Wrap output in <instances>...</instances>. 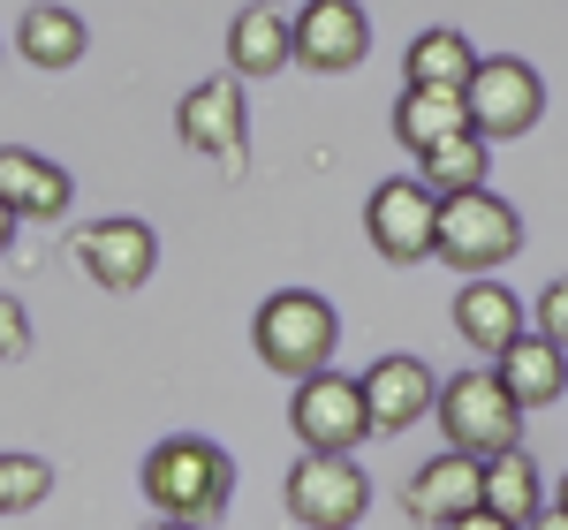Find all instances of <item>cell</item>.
Listing matches in <instances>:
<instances>
[{
  "mask_svg": "<svg viewBox=\"0 0 568 530\" xmlns=\"http://www.w3.org/2000/svg\"><path fill=\"white\" fill-rule=\"evenodd\" d=\"M144 500H152V516H168V523H213L227 516V500H235V462H227V447L205 440V432H168V440L144 455Z\"/></svg>",
  "mask_w": 568,
  "mask_h": 530,
  "instance_id": "obj_1",
  "label": "cell"
},
{
  "mask_svg": "<svg viewBox=\"0 0 568 530\" xmlns=\"http://www.w3.org/2000/svg\"><path fill=\"white\" fill-rule=\"evenodd\" d=\"M251 349H258L265 371H281L288 387H304L318 371H334V349H342V318L318 288H281L265 296L258 318H251Z\"/></svg>",
  "mask_w": 568,
  "mask_h": 530,
  "instance_id": "obj_2",
  "label": "cell"
},
{
  "mask_svg": "<svg viewBox=\"0 0 568 530\" xmlns=\"http://www.w3.org/2000/svg\"><path fill=\"white\" fill-rule=\"evenodd\" d=\"M524 251V213L500 190H470V197H439L433 221V258H447L470 281H493L500 265Z\"/></svg>",
  "mask_w": 568,
  "mask_h": 530,
  "instance_id": "obj_3",
  "label": "cell"
},
{
  "mask_svg": "<svg viewBox=\"0 0 568 530\" xmlns=\"http://www.w3.org/2000/svg\"><path fill=\"white\" fill-rule=\"evenodd\" d=\"M439 432H447V455H470V462H493L508 447H524V409L508 401V387L493 371H455L439 379V401H433Z\"/></svg>",
  "mask_w": 568,
  "mask_h": 530,
  "instance_id": "obj_4",
  "label": "cell"
},
{
  "mask_svg": "<svg viewBox=\"0 0 568 530\" xmlns=\"http://www.w3.org/2000/svg\"><path fill=\"white\" fill-rule=\"evenodd\" d=\"M463 114H470L478 144H516L546 114V77L530 61H516V53H493V61H478V77L463 91Z\"/></svg>",
  "mask_w": 568,
  "mask_h": 530,
  "instance_id": "obj_5",
  "label": "cell"
},
{
  "mask_svg": "<svg viewBox=\"0 0 568 530\" xmlns=\"http://www.w3.org/2000/svg\"><path fill=\"white\" fill-rule=\"evenodd\" d=\"M281 500H288L296 530H356L364 508H372V478L356 470L349 455H304V462L288 470Z\"/></svg>",
  "mask_w": 568,
  "mask_h": 530,
  "instance_id": "obj_6",
  "label": "cell"
},
{
  "mask_svg": "<svg viewBox=\"0 0 568 530\" xmlns=\"http://www.w3.org/2000/svg\"><path fill=\"white\" fill-rule=\"evenodd\" d=\"M288 425H296L304 455H356V447L372 440L364 387H356L349 371H318V379H304V387L288 395Z\"/></svg>",
  "mask_w": 568,
  "mask_h": 530,
  "instance_id": "obj_7",
  "label": "cell"
},
{
  "mask_svg": "<svg viewBox=\"0 0 568 530\" xmlns=\"http://www.w3.org/2000/svg\"><path fill=\"white\" fill-rule=\"evenodd\" d=\"M69 251H77V265L91 273V288L130 296V288L152 281V265H160V235L136 221V213H114V221H84Z\"/></svg>",
  "mask_w": 568,
  "mask_h": 530,
  "instance_id": "obj_8",
  "label": "cell"
},
{
  "mask_svg": "<svg viewBox=\"0 0 568 530\" xmlns=\"http://www.w3.org/2000/svg\"><path fill=\"white\" fill-rule=\"evenodd\" d=\"M433 221H439V197L417 175H394L364 197V235L387 265H417L433 258Z\"/></svg>",
  "mask_w": 568,
  "mask_h": 530,
  "instance_id": "obj_9",
  "label": "cell"
},
{
  "mask_svg": "<svg viewBox=\"0 0 568 530\" xmlns=\"http://www.w3.org/2000/svg\"><path fill=\"white\" fill-rule=\"evenodd\" d=\"M372 53V16L364 0H304L296 8V61L318 77H349Z\"/></svg>",
  "mask_w": 568,
  "mask_h": 530,
  "instance_id": "obj_10",
  "label": "cell"
},
{
  "mask_svg": "<svg viewBox=\"0 0 568 530\" xmlns=\"http://www.w3.org/2000/svg\"><path fill=\"white\" fill-rule=\"evenodd\" d=\"M175 136L205 160H235L251 144V106H243V84L235 77H205L197 91H182L175 106Z\"/></svg>",
  "mask_w": 568,
  "mask_h": 530,
  "instance_id": "obj_11",
  "label": "cell"
},
{
  "mask_svg": "<svg viewBox=\"0 0 568 530\" xmlns=\"http://www.w3.org/2000/svg\"><path fill=\"white\" fill-rule=\"evenodd\" d=\"M364 417H372V432H409V425H425V409L439 401V371L425 356H379L364 379Z\"/></svg>",
  "mask_w": 568,
  "mask_h": 530,
  "instance_id": "obj_12",
  "label": "cell"
},
{
  "mask_svg": "<svg viewBox=\"0 0 568 530\" xmlns=\"http://www.w3.org/2000/svg\"><path fill=\"white\" fill-rule=\"evenodd\" d=\"M296 61V16L273 8V0H251L227 16V77L235 84H265Z\"/></svg>",
  "mask_w": 568,
  "mask_h": 530,
  "instance_id": "obj_13",
  "label": "cell"
},
{
  "mask_svg": "<svg viewBox=\"0 0 568 530\" xmlns=\"http://www.w3.org/2000/svg\"><path fill=\"white\" fill-rule=\"evenodd\" d=\"M402 508H409V523H463V516H478L485 508V462H470V455H433L409 486H402Z\"/></svg>",
  "mask_w": 568,
  "mask_h": 530,
  "instance_id": "obj_14",
  "label": "cell"
},
{
  "mask_svg": "<svg viewBox=\"0 0 568 530\" xmlns=\"http://www.w3.org/2000/svg\"><path fill=\"white\" fill-rule=\"evenodd\" d=\"M69 205H77L69 167H53L45 152H23V144H0V213H16V221H61Z\"/></svg>",
  "mask_w": 568,
  "mask_h": 530,
  "instance_id": "obj_15",
  "label": "cell"
},
{
  "mask_svg": "<svg viewBox=\"0 0 568 530\" xmlns=\"http://www.w3.org/2000/svg\"><path fill=\"white\" fill-rule=\"evenodd\" d=\"M493 379L508 387V401L516 409H554V401H568V349H554L546 334H516L508 349L493 356Z\"/></svg>",
  "mask_w": 568,
  "mask_h": 530,
  "instance_id": "obj_16",
  "label": "cell"
},
{
  "mask_svg": "<svg viewBox=\"0 0 568 530\" xmlns=\"http://www.w3.org/2000/svg\"><path fill=\"white\" fill-rule=\"evenodd\" d=\"M84 16L77 8H61V0H39V8H23V23H16V53L31 61V69H45V77H61V69H77L84 61Z\"/></svg>",
  "mask_w": 568,
  "mask_h": 530,
  "instance_id": "obj_17",
  "label": "cell"
},
{
  "mask_svg": "<svg viewBox=\"0 0 568 530\" xmlns=\"http://www.w3.org/2000/svg\"><path fill=\"white\" fill-rule=\"evenodd\" d=\"M455 334H463L470 349L500 356L516 334H524V304H516V288H508V281H463V296H455Z\"/></svg>",
  "mask_w": 568,
  "mask_h": 530,
  "instance_id": "obj_18",
  "label": "cell"
},
{
  "mask_svg": "<svg viewBox=\"0 0 568 530\" xmlns=\"http://www.w3.org/2000/svg\"><path fill=\"white\" fill-rule=\"evenodd\" d=\"M402 77H409V91H470V77H478V45L463 39V31H417L409 39V53H402Z\"/></svg>",
  "mask_w": 568,
  "mask_h": 530,
  "instance_id": "obj_19",
  "label": "cell"
},
{
  "mask_svg": "<svg viewBox=\"0 0 568 530\" xmlns=\"http://www.w3.org/2000/svg\"><path fill=\"white\" fill-rule=\"evenodd\" d=\"M394 136H402V152L425 160L447 136H470V114H463L455 91H402V99H394Z\"/></svg>",
  "mask_w": 568,
  "mask_h": 530,
  "instance_id": "obj_20",
  "label": "cell"
},
{
  "mask_svg": "<svg viewBox=\"0 0 568 530\" xmlns=\"http://www.w3.org/2000/svg\"><path fill=\"white\" fill-rule=\"evenodd\" d=\"M538 508H546V478H538V455H524V447L493 455V462H485V516H500V523L524 530Z\"/></svg>",
  "mask_w": 568,
  "mask_h": 530,
  "instance_id": "obj_21",
  "label": "cell"
},
{
  "mask_svg": "<svg viewBox=\"0 0 568 530\" xmlns=\"http://www.w3.org/2000/svg\"><path fill=\"white\" fill-rule=\"evenodd\" d=\"M493 144H478V136H447L439 152H425L417 160V182L433 190V197H470V190H493Z\"/></svg>",
  "mask_w": 568,
  "mask_h": 530,
  "instance_id": "obj_22",
  "label": "cell"
},
{
  "mask_svg": "<svg viewBox=\"0 0 568 530\" xmlns=\"http://www.w3.org/2000/svg\"><path fill=\"white\" fill-rule=\"evenodd\" d=\"M53 492V462L45 455H0V516H31Z\"/></svg>",
  "mask_w": 568,
  "mask_h": 530,
  "instance_id": "obj_23",
  "label": "cell"
},
{
  "mask_svg": "<svg viewBox=\"0 0 568 530\" xmlns=\"http://www.w3.org/2000/svg\"><path fill=\"white\" fill-rule=\"evenodd\" d=\"M23 356H31V310L0 296V364H23Z\"/></svg>",
  "mask_w": 568,
  "mask_h": 530,
  "instance_id": "obj_24",
  "label": "cell"
},
{
  "mask_svg": "<svg viewBox=\"0 0 568 530\" xmlns=\"http://www.w3.org/2000/svg\"><path fill=\"white\" fill-rule=\"evenodd\" d=\"M538 334H546L554 349H568V273L546 281V296H538Z\"/></svg>",
  "mask_w": 568,
  "mask_h": 530,
  "instance_id": "obj_25",
  "label": "cell"
},
{
  "mask_svg": "<svg viewBox=\"0 0 568 530\" xmlns=\"http://www.w3.org/2000/svg\"><path fill=\"white\" fill-rule=\"evenodd\" d=\"M447 530H516V523H500V516H485V508H478V516H463V523H447Z\"/></svg>",
  "mask_w": 568,
  "mask_h": 530,
  "instance_id": "obj_26",
  "label": "cell"
},
{
  "mask_svg": "<svg viewBox=\"0 0 568 530\" xmlns=\"http://www.w3.org/2000/svg\"><path fill=\"white\" fill-rule=\"evenodd\" d=\"M524 530H568V516H561V508H538V516H530Z\"/></svg>",
  "mask_w": 568,
  "mask_h": 530,
  "instance_id": "obj_27",
  "label": "cell"
},
{
  "mask_svg": "<svg viewBox=\"0 0 568 530\" xmlns=\"http://www.w3.org/2000/svg\"><path fill=\"white\" fill-rule=\"evenodd\" d=\"M16 227H23V221H16V213H0V251L16 243Z\"/></svg>",
  "mask_w": 568,
  "mask_h": 530,
  "instance_id": "obj_28",
  "label": "cell"
},
{
  "mask_svg": "<svg viewBox=\"0 0 568 530\" xmlns=\"http://www.w3.org/2000/svg\"><path fill=\"white\" fill-rule=\"evenodd\" d=\"M144 530H197V523H168V516H152V523H144Z\"/></svg>",
  "mask_w": 568,
  "mask_h": 530,
  "instance_id": "obj_29",
  "label": "cell"
},
{
  "mask_svg": "<svg viewBox=\"0 0 568 530\" xmlns=\"http://www.w3.org/2000/svg\"><path fill=\"white\" fill-rule=\"evenodd\" d=\"M554 508H561V516H568V478H561V500H554Z\"/></svg>",
  "mask_w": 568,
  "mask_h": 530,
  "instance_id": "obj_30",
  "label": "cell"
}]
</instances>
